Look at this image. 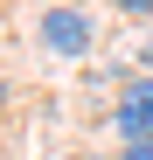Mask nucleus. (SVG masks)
I'll return each mask as SVG.
<instances>
[{
  "instance_id": "obj_2",
  "label": "nucleus",
  "mask_w": 153,
  "mask_h": 160,
  "mask_svg": "<svg viewBox=\"0 0 153 160\" xmlns=\"http://www.w3.org/2000/svg\"><path fill=\"white\" fill-rule=\"evenodd\" d=\"M42 42L56 56H91V14L84 7H49L42 14Z\"/></svg>"
},
{
  "instance_id": "obj_4",
  "label": "nucleus",
  "mask_w": 153,
  "mask_h": 160,
  "mask_svg": "<svg viewBox=\"0 0 153 160\" xmlns=\"http://www.w3.org/2000/svg\"><path fill=\"white\" fill-rule=\"evenodd\" d=\"M118 160H153V146H125V153H118Z\"/></svg>"
},
{
  "instance_id": "obj_3",
  "label": "nucleus",
  "mask_w": 153,
  "mask_h": 160,
  "mask_svg": "<svg viewBox=\"0 0 153 160\" xmlns=\"http://www.w3.org/2000/svg\"><path fill=\"white\" fill-rule=\"evenodd\" d=\"M118 7H125V14H153V0H118Z\"/></svg>"
},
{
  "instance_id": "obj_1",
  "label": "nucleus",
  "mask_w": 153,
  "mask_h": 160,
  "mask_svg": "<svg viewBox=\"0 0 153 160\" xmlns=\"http://www.w3.org/2000/svg\"><path fill=\"white\" fill-rule=\"evenodd\" d=\"M111 125L125 132V146H153V77H139V84H125V98H118Z\"/></svg>"
}]
</instances>
